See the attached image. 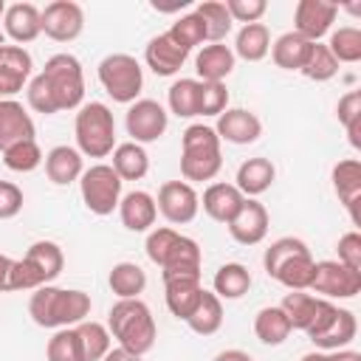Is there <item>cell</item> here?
I'll list each match as a JSON object with an SVG mask.
<instances>
[{
	"instance_id": "cell-29",
	"label": "cell",
	"mask_w": 361,
	"mask_h": 361,
	"mask_svg": "<svg viewBox=\"0 0 361 361\" xmlns=\"http://www.w3.org/2000/svg\"><path fill=\"white\" fill-rule=\"evenodd\" d=\"M113 155V169L121 180H141L147 172H149V155L141 144L135 141H124V144H116V149L110 152Z\"/></svg>"
},
{
	"instance_id": "cell-23",
	"label": "cell",
	"mask_w": 361,
	"mask_h": 361,
	"mask_svg": "<svg viewBox=\"0 0 361 361\" xmlns=\"http://www.w3.org/2000/svg\"><path fill=\"white\" fill-rule=\"evenodd\" d=\"M274 180H276V166L262 155L245 158L234 175V186L243 192V197H257V195L268 192L274 186Z\"/></svg>"
},
{
	"instance_id": "cell-16",
	"label": "cell",
	"mask_w": 361,
	"mask_h": 361,
	"mask_svg": "<svg viewBox=\"0 0 361 361\" xmlns=\"http://www.w3.org/2000/svg\"><path fill=\"white\" fill-rule=\"evenodd\" d=\"M34 62L23 45H3L0 51V99H14L31 79Z\"/></svg>"
},
{
	"instance_id": "cell-56",
	"label": "cell",
	"mask_w": 361,
	"mask_h": 361,
	"mask_svg": "<svg viewBox=\"0 0 361 361\" xmlns=\"http://www.w3.org/2000/svg\"><path fill=\"white\" fill-rule=\"evenodd\" d=\"M102 361H141V355H133V353H127V350H121V347H110V353L102 358Z\"/></svg>"
},
{
	"instance_id": "cell-58",
	"label": "cell",
	"mask_w": 361,
	"mask_h": 361,
	"mask_svg": "<svg viewBox=\"0 0 361 361\" xmlns=\"http://www.w3.org/2000/svg\"><path fill=\"white\" fill-rule=\"evenodd\" d=\"M299 361H327V353H322V350H316V353H305Z\"/></svg>"
},
{
	"instance_id": "cell-41",
	"label": "cell",
	"mask_w": 361,
	"mask_h": 361,
	"mask_svg": "<svg viewBox=\"0 0 361 361\" xmlns=\"http://www.w3.org/2000/svg\"><path fill=\"white\" fill-rule=\"evenodd\" d=\"M330 54L336 56V62L341 65H355L361 59V31L355 25H341L336 31H330V42H327Z\"/></svg>"
},
{
	"instance_id": "cell-26",
	"label": "cell",
	"mask_w": 361,
	"mask_h": 361,
	"mask_svg": "<svg viewBox=\"0 0 361 361\" xmlns=\"http://www.w3.org/2000/svg\"><path fill=\"white\" fill-rule=\"evenodd\" d=\"M234 51L223 42H212V45H203L195 56V71L200 76V82H223L231 71H234Z\"/></svg>"
},
{
	"instance_id": "cell-11",
	"label": "cell",
	"mask_w": 361,
	"mask_h": 361,
	"mask_svg": "<svg viewBox=\"0 0 361 361\" xmlns=\"http://www.w3.org/2000/svg\"><path fill=\"white\" fill-rule=\"evenodd\" d=\"M155 206L161 212V217L172 226H186L197 217L200 212V195L195 192L192 183L186 180H166L161 189H158V197H155Z\"/></svg>"
},
{
	"instance_id": "cell-38",
	"label": "cell",
	"mask_w": 361,
	"mask_h": 361,
	"mask_svg": "<svg viewBox=\"0 0 361 361\" xmlns=\"http://www.w3.org/2000/svg\"><path fill=\"white\" fill-rule=\"evenodd\" d=\"M195 14L203 20V25H206V39L209 42H223L226 37H228V31H231V17H228V11H226V3H220V0H206V3H197L195 6Z\"/></svg>"
},
{
	"instance_id": "cell-10",
	"label": "cell",
	"mask_w": 361,
	"mask_h": 361,
	"mask_svg": "<svg viewBox=\"0 0 361 361\" xmlns=\"http://www.w3.org/2000/svg\"><path fill=\"white\" fill-rule=\"evenodd\" d=\"M124 127H127V135L130 141L135 144H152L158 141L166 127H169V113L161 102L155 99H135L124 116Z\"/></svg>"
},
{
	"instance_id": "cell-32",
	"label": "cell",
	"mask_w": 361,
	"mask_h": 361,
	"mask_svg": "<svg viewBox=\"0 0 361 361\" xmlns=\"http://www.w3.org/2000/svg\"><path fill=\"white\" fill-rule=\"evenodd\" d=\"M290 322L288 316L282 313L279 305H271V307H259L257 316H254V336L268 344V347H279L288 336H290Z\"/></svg>"
},
{
	"instance_id": "cell-46",
	"label": "cell",
	"mask_w": 361,
	"mask_h": 361,
	"mask_svg": "<svg viewBox=\"0 0 361 361\" xmlns=\"http://www.w3.org/2000/svg\"><path fill=\"white\" fill-rule=\"evenodd\" d=\"M180 240V231H175L172 226H161V228H149L147 234V243H144V251L149 257V262H155L158 268L166 262V257L172 254V248L178 245Z\"/></svg>"
},
{
	"instance_id": "cell-43",
	"label": "cell",
	"mask_w": 361,
	"mask_h": 361,
	"mask_svg": "<svg viewBox=\"0 0 361 361\" xmlns=\"http://www.w3.org/2000/svg\"><path fill=\"white\" fill-rule=\"evenodd\" d=\"M45 358L48 361H85V353H82V341H79L76 327H59L48 338Z\"/></svg>"
},
{
	"instance_id": "cell-21",
	"label": "cell",
	"mask_w": 361,
	"mask_h": 361,
	"mask_svg": "<svg viewBox=\"0 0 361 361\" xmlns=\"http://www.w3.org/2000/svg\"><path fill=\"white\" fill-rule=\"evenodd\" d=\"M3 28H6V37H8L14 45L34 42V39L42 34L39 8H37L34 3H11V6H6Z\"/></svg>"
},
{
	"instance_id": "cell-14",
	"label": "cell",
	"mask_w": 361,
	"mask_h": 361,
	"mask_svg": "<svg viewBox=\"0 0 361 361\" xmlns=\"http://www.w3.org/2000/svg\"><path fill=\"white\" fill-rule=\"evenodd\" d=\"M214 133L220 141L226 144H234V147H245V144H254L259 135H262V121L257 113L245 110V107H228L217 116V124H214Z\"/></svg>"
},
{
	"instance_id": "cell-44",
	"label": "cell",
	"mask_w": 361,
	"mask_h": 361,
	"mask_svg": "<svg viewBox=\"0 0 361 361\" xmlns=\"http://www.w3.org/2000/svg\"><path fill=\"white\" fill-rule=\"evenodd\" d=\"M166 34H169L180 48H186V51H192V48H197V45L206 42V25H203V20H200L195 11L178 17Z\"/></svg>"
},
{
	"instance_id": "cell-48",
	"label": "cell",
	"mask_w": 361,
	"mask_h": 361,
	"mask_svg": "<svg viewBox=\"0 0 361 361\" xmlns=\"http://www.w3.org/2000/svg\"><path fill=\"white\" fill-rule=\"evenodd\" d=\"M25 102H28V107L34 113H42V116L59 113L56 110V102H54V96H51V90H48V85H45V79L39 73L28 79V85H25Z\"/></svg>"
},
{
	"instance_id": "cell-17",
	"label": "cell",
	"mask_w": 361,
	"mask_h": 361,
	"mask_svg": "<svg viewBox=\"0 0 361 361\" xmlns=\"http://www.w3.org/2000/svg\"><path fill=\"white\" fill-rule=\"evenodd\" d=\"M186 56H189V51L180 48L166 31L158 34V37H152L147 42V48H144V62H147V68L155 76H175L183 68Z\"/></svg>"
},
{
	"instance_id": "cell-52",
	"label": "cell",
	"mask_w": 361,
	"mask_h": 361,
	"mask_svg": "<svg viewBox=\"0 0 361 361\" xmlns=\"http://www.w3.org/2000/svg\"><path fill=\"white\" fill-rule=\"evenodd\" d=\"M336 116H338L341 127H350L353 121H358L361 118V90H347L336 104Z\"/></svg>"
},
{
	"instance_id": "cell-45",
	"label": "cell",
	"mask_w": 361,
	"mask_h": 361,
	"mask_svg": "<svg viewBox=\"0 0 361 361\" xmlns=\"http://www.w3.org/2000/svg\"><path fill=\"white\" fill-rule=\"evenodd\" d=\"M299 73H305L310 82H327V79H333L338 73V62H336V56L330 54L327 45L313 42L310 56H307V62H305V68Z\"/></svg>"
},
{
	"instance_id": "cell-47",
	"label": "cell",
	"mask_w": 361,
	"mask_h": 361,
	"mask_svg": "<svg viewBox=\"0 0 361 361\" xmlns=\"http://www.w3.org/2000/svg\"><path fill=\"white\" fill-rule=\"evenodd\" d=\"M228 110V87L223 82H200L197 116H220Z\"/></svg>"
},
{
	"instance_id": "cell-27",
	"label": "cell",
	"mask_w": 361,
	"mask_h": 361,
	"mask_svg": "<svg viewBox=\"0 0 361 361\" xmlns=\"http://www.w3.org/2000/svg\"><path fill=\"white\" fill-rule=\"evenodd\" d=\"M310 48H313V42H307L296 31H285L271 45V59L282 71H302L305 62H307V56H310Z\"/></svg>"
},
{
	"instance_id": "cell-53",
	"label": "cell",
	"mask_w": 361,
	"mask_h": 361,
	"mask_svg": "<svg viewBox=\"0 0 361 361\" xmlns=\"http://www.w3.org/2000/svg\"><path fill=\"white\" fill-rule=\"evenodd\" d=\"M11 257L8 254H0V293L8 290V276H11Z\"/></svg>"
},
{
	"instance_id": "cell-7",
	"label": "cell",
	"mask_w": 361,
	"mask_h": 361,
	"mask_svg": "<svg viewBox=\"0 0 361 361\" xmlns=\"http://www.w3.org/2000/svg\"><path fill=\"white\" fill-rule=\"evenodd\" d=\"M99 85L118 104H133L144 87V68L130 54H107L96 68Z\"/></svg>"
},
{
	"instance_id": "cell-30",
	"label": "cell",
	"mask_w": 361,
	"mask_h": 361,
	"mask_svg": "<svg viewBox=\"0 0 361 361\" xmlns=\"http://www.w3.org/2000/svg\"><path fill=\"white\" fill-rule=\"evenodd\" d=\"M322 296H313V293H307V290H290V293H285V299H282V313L288 316V322H290V327L293 330H302V333H307V327L316 322V316H319V307H322Z\"/></svg>"
},
{
	"instance_id": "cell-50",
	"label": "cell",
	"mask_w": 361,
	"mask_h": 361,
	"mask_svg": "<svg viewBox=\"0 0 361 361\" xmlns=\"http://www.w3.org/2000/svg\"><path fill=\"white\" fill-rule=\"evenodd\" d=\"M338 262L353 268V271H361V234L358 231H347L338 237Z\"/></svg>"
},
{
	"instance_id": "cell-25",
	"label": "cell",
	"mask_w": 361,
	"mask_h": 361,
	"mask_svg": "<svg viewBox=\"0 0 361 361\" xmlns=\"http://www.w3.org/2000/svg\"><path fill=\"white\" fill-rule=\"evenodd\" d=\"M243 192L234 186V183H223V180H217V183H209L206 186V192H203V197H200V206H203V212L212 217V220H217V223H228L234 214H237V209L243 206Z\"/></svg>"
},
{
	"instance_id": "cell-15",
	"label": "cell",
	"mask_w": 361,
	"mask_h": 361,
	"mask_svg": "<svg viewBox=\"0 0 361 361\" xmlns=\"http://www.w3.org/2000/svg\"><path fill=\"white\" fill-rule=\"evenodd\" d=\"M226 226H228V234H231L234 243H240V245H257L268 234V209L257 197H245L243 206L237 209V214Z\"/></svg>"
},
{
	"instance_id": "cell-1",
	"label": "cell",
	"mask_w": 361,
	"mask_h": 361,
	"mask_svg": "<svg viewBox=\"0 0 361 361\" xmlns=\"http://www.w3.org/2000/svg\"><path fill=\"white\" fill-rule=\"evenodd\" d=\"M90 296L76 288H56L42 285L28 299V316L34 324L59 330V327H76L90 316Z\"/></svg>"
},
{
	"instance_id": "cell-34",
	"label": "cell",
	"mask_w": 361,
	"mask_h": 361,
	"mask_svg": "<svg viewBox=\"0 0 361 361\" xmlns=\"http://www.w3.org/2000/svg\"><path fill=\"white\" fill-rule=\"evenodd\" d=\"M107 285L118 299H141V293L147 288V274L135 262H116L110 268Z\"/></svg>"
},
{
	"instance_id": "cell-2",
	"label": "cell",
	"mask_w": 361,
	"mask_h": 361,
	"mask_svg": "<svg viewBox=\"0 0 361 361\" xmlns=\"http://www.w3.org/2000/svg\"><path fill=\"white\" fill-rule=\"evenodd\" d=\"M107 330L121 350L141 358L155 347L158 338L155 316L144 299H118L107 313Z\"/></svg>"
},
{
	"instance_id": "cell-19",
	"label": "cell",
	"mask_w": 361,
	"mask_h": 361,
	"mask_svg": "<svg viewBox=\"0 0 361 361\" xmlns=\"http://www.w3.org/2000/svg\"><path fill=\"white\" fill-rule=\"evenodd\" d=\"M37 135L31 113L17 99H0V152L17 141H31Z\"/></svg>"
},
{
	"instance_id": "cell-40",
	"label": "cell",
	"mask_w": 361,
	"mask_h": 361,
	"mask_svg": "<svg viewBox=\"0 0 361 361\" xmlns=\"http://www.w3.org/2000/svg\"><path fill=\"white\" fill-rule=\"evenodd\" d=\"M305 251H310L305 240H299V237H279V240H274V243L265 248V254H262V268H265V274L274 279V274H276L285 262H290L293 257H299V254H305Z\"/></svg>"
},
{
	"instance_id": "cell-39",
	"label": "cell",
	"mask_w": 361,
	"mask_h": 361,
	"mask_svg": "<svg viewBox=\"0 0 361 361\" xmlns=\"http://www.w3.org/2000/svg\"><path fill=\"white\" fill-rule=\"evenodd\" d=\"M76 333H79V341H82L85 361H102L110 353V330H107V324L85 319L82 324H76Z\"/></svg>"
},
{
	"instance_id": "cell-60",
	"label": "cell",
	"mask_w": 361,
	"mask_h": 361,
	"mask_svg": "<svg viewBox=\"0 0 361 361\" xmlns=\"http://www.w3.org/2000/svg\"><path fill=\"white\" fill-rule=\"evenodd\" d=\"M3 45H6V42H3V37H0V51H3Z\"/></svg>"
},
{
	"instance_id": "cell-4",
	"label": "cell",
	"mask_w": 361,
	"mask_h": 361,
	"mask_svg": "<svg viewBox=\"0 0 361 361\" xmlns=\"http://www.w3.org/2000/svg\"><path fill=\"white\" fill-rule=\"evenodd\" d=\"M65 268V254L51 240H37L28 245L23 259L11 262L8 290H37L42 285H51Z\"/></svg>"
},
{
	"instance_id": "cell-33",
	"label": "cell",
	"mask_w": 361,
	"mask_h": 361,
	"mask_svg": "<svg viewBox=\"0 0 361 361\" xmlns=\"http://www.w3.org/2000/svg\"><path fill=\"white\" fill-rule=\"evenodd\" d=\"M212 293L217 299H240L248 293L251 288V271L243 262H226L217 268L214 279H212Z\"/></svg>"
},
{
	"instance_id": "cell-42",
	"label": "cell",
	"mask_w": 361,
	"mask_h": 361,
	"mask_svg": "<svg viewBox=\"0 0 361 361\" xmlns=\"http://www.w3.org/2000/svg\"><path fill=\"white\" fill-rule=\"evenodd\" d=\"M42 161H45V155H42L37 138H31V141H17V144H11V147L3 149V164H6V169H11V172H34Z\"/></svg>"
},
{
	"instance_id": "cell-24",
	"label": "cell",
	"mask_w": 361,
	"mask_h": 361,
	"mask_svg": "<svg viewBox=\"0 0 361 361\" xmlns=\"http://www.w3.org/2000/svg\"><path fill=\"white\" fill-rule=\"evenodd\" d=\"M85 172V164H82V152L76 147H68V144H56L48 149L45 155V175L51 183L56 186H68L73 180H79Z\"/></svg>"
},
{
	"instance_id": "cell-51",
	"label": "cell",
	"mask_w": 361,
	"mask_h": 361,
	"mask_svg": "<svg viewBox=\"0 0 361 361\" xmlns=\"http://www.w3.org/2000/svg\"><path fill=\"white\" fill-rule=\"evenodd\" d=\"M23 189L11 180H0V220H11L23 212Z\"/></svg>"
},
{
	"instance_id": "cell-36",
	"label": "cell",
	"mask_w": 361,
	"mask_h": 361,
	"mask_svg": "<svg viewBox=\"0 0 361 361\" xmlns=\"http://www.w3.org/2000/svg\"><path fill=\"white\" fill-rule=\"evenodd\" d=\"M197 93H200V79H175L166 90V107L178 118H195L197 116Z\"/></svg>"
},
{
	"instance_id": "cell-55",
	"label": "cell",
	"mask_w": 361,
	"mask_h": 361,
	"mask_svg": "<svg viewBox=\"0 0 361 361\" xmlns=\"http://www.w3.org/2000/svg\"><path fill=\"white\" fill-rule=\"evenodd\" d=\"M327 361H361V353L344 347V350H333V353H327Z\"/></svg>"
},
{
	"instance_id": "cell-12",
	"label": "cell",
	"mask_w": 361,
	"mask_h": 361,
	"mask_svg": "<svg viewBox=\"0 0 361 361\" xmlns=\"http://www.w3.org/2000/svg\"><path fill=\"white\" fill-rule=\"evenodd\" d=\"M39 20H42V34L51 37L54 42H71L85 28V11L73 0L48 3L45 8H39Z\"/></svg>"
},
{
	"instance_id": "cell-37",
	"label": "cell",
	"mask_w": 361,
	"mask_h": 361,
	"mask_svg": "<svg viewBox=\"0 0 361 361\" xmlns=\"http://www.w3.org/2000/svg\"><path fill=\"white\" fill-rule=\"evenodd\" d=\"M313 268H316V259H313L310 251H305V254L293 257L290 262H285V265L274 274V279H276L279 285H285L288 290H307L310 282H313Z\"/></svg>"
},
{
	"instance_id": "cell-49",
	"label": "cell",
	"mask_w": 361,
	"mask_h": 361,
	"mask_svg": "<svg viewBox=\"0 0 361 361\" xmlns=\"http://www.w3.org/2000/svg\"><path fill=\"white\" fill-rule=\"evenodd\" d=\"M226 11L231 17V23H259L262 14L268 11V3L265 0H226Z\"/></svg>"
},
{
	"instance_id": "cell-5",
	"label": "cell",
	"mask_w": 361,
	"mask_h": 361,
	"mask_svg": "<svg viewBox=\"0 0 361 361\" xmlns=\"http://www.w3.org/2000/svg\"><path fill=\"white\" fill-rule=\"evenodd\" d=\"M76 149L82 158H107L116 149V118L104 102H87L76 110L73 118Z\"/></svg>"
},
{
	"instance_id": "cell-31",
	"label": "cell",
	"mask_w": 361,
	"mask_h": 361,
	"mask_svg": "<svg viewBox=\"0 0 361 361\" xmlns=\"http://www.w3.org/2000/svg\"><path fill=\"white\" fill-rule=\"evenodd\" d=\"M186 324H189V330L197 333V336H214V333L223 327V299H217L212 290L203 288L200 302H197L195 310L189 313Z\"/></svg>"
},
{
	"instance_id": "cell-35",
	"label": "cell",
	"mask_w": 361,
	"mask_h": 361,
	"mask_svg": "<svg viewBox=\"0 0 361 361\" xmlns=\"http://www.w3.org/2000/svg\"><path fill=\"white\" fill-rule=\"evenodd\" d=\"M355 333H358L355 313H353V310H347V307H338L336 322H333V324H330L319 338H313V344H316L322 353L344 350V347H350V341L355 338Z\"/></svg>"
},
{
	"instance_id": "cell-54",
	"label": "cell",
	"mask_w": 361,
	"mask_h": 361,
	"mask_svg": "<svg viewBox=\"0 0 361 361\" xmlns=\"http://www.w3.org/2000/svg\"><path fill=\"white\" fill-rule=\"evenodd\" d=\"M212 361H254L245 350H223V353H217Z\"/></svg>"
},
{
	"instance_id": "cell-57",
	"label": "cell",
	"mask_w": 361,
	"mask_h": 361,
	"mask_svg": "<svg viewBox=\"0 0 361 361\" xmlns=\"http://www.w3.org/2000/svg\"><path fill=\"white\" fill-rule=\"evenodd\" d=\"M344 130H347L350 144L358 149V147H361V118H358V121H353V124H350V127H344Z\"/></svg>"
},
{
	"instance_id": "cell-20",
	"label": "cell",
	"mask_w": 361,
	"mask_h": 361,
	"mask_svg": "<svg viewBox=\"0 0 361 361\" xmlns=\"http://www.w3.org/2000/svg\"><path fill=\"white\" fill-rule=\"evenodd\" d=\"M333 189L338 195V203L350 212L353 223H358V203H361V161L358 158H344L333 166L330 172Z\"/></svg>"
},
{
	"instance_id": "cell-6",
	"label": "cell",
	"mask_w": 361,
	"mask_h": 361,
	"mask_svg": "<svg viewBox=\"0 0 361 361\" xmlns=\"http://www.w3.org/2000/svg\"><path fill=\"white\" fill-rule=\"evenodd\" d=\"M39 76L45 79L56 110H79L82 99H85V71L82 62L73 54H54L48 56L45 68L39 71Z\"/></svg>"
},
{
	"instance_id": "cell-28",
	"label": "cell",
	"mask_w": 361,
	"mask_h": 361,
	"mask_svg": "<svg viewBox=\"0 0 361 361\" xmlns=\"http://www.w3.org/2000/svg\"><path fill=\"white\" fill-rule=\"evenodd\" d=\"M234 56L245 59V62H259L271 54V31L265 23H248L237 31L234 37Z\"/></svg>"
},
{
	"instance_id": "cell-8",
	"label": "cell",
	"mask_w": 361,
	"mask_h": 361,
	"mask_svg": "<svg viewBox=\"0 0 361 361\" xmlns=\"http://www.w3.org/2000/svg\"><path fill=\"white\" fill-rule=\"evenodd\" d=\"M121 178L116 175V169L110 164H93L82 172L79 178V192H82V203L87 206V212L107 217L118 209L121 200Z\"/></svg>"
},
{
	"instance_id": "cell-13",
	"label": "cell",
	"mask_w": 361,
	"mask_h": 361,
	"mask_svg": "<svg viewBox=\"0 0 361 361\" xmlns=\"http://www.w3.org/2000/svg\"><path fill=\"white\" fill-rule=\"evenodd\" d=\"M338 17V6L327 0H299L293 8V31L305 37L307 42H319L324 34H330L333 23Z\"/></svg>"
},
{
	"instance_id": "cell-59",
	"label": "cell",
	"mask_w": 361,
	"mask_h": 361,
	"mask_svg": "<svg viewBox=\"0 0 361 361\" xmlns=\"http://www.w3.org/2000/svg\"><path fill=\"white\" fill-rule=\"evenodd\" d=\"M3 14H6V3L0 0V20H3Z\"/></svg>"
},
{
	"instance_id": "cell-9",
	"label": "cell",
	"mask_w": 361,
	"mask_h": 361,
	"mask_svg": "<svg viewBox=\"0 0 361 361\" xmlns=\"http://www.w3.org/2000/svg\"><path fill=\"white\" fill-rule=\"evenodd\" d=\"M307 290L322 299H353L361 293V271H353L338 259H322L313 268V282Z\"/></svg>"
},
{
	"instance_id": "cell-3",
	"label": "cell",
	"mask_w": 361,
	"mask_h": 361,
	"mask_svg": "<svg viewBox=\"0 0 361 361\" xmlns=\"http://www.w3.org/2000/svg\"><path fill=\"white\" fill-rule=\"evenodd\" d=\"M223 169L220 138L209 124H189L180 135V175L186 183H200L217 178Z\"/></svg>"
},
{
	"instance_id": "cell-18",
	"label": "cell",
	"mask_w": 361,
	"mask_h": 361,
	"mask_svg": "<svg viewBox=\"0 0 361 361\" xmlns=\"http://www.w3.org/2000/svg\"><path fill=\"white\" fill-rule=\"evenodd\" d=\"M118 217H121V226L127 231H149L158 220V206H155V197L144 189H133L127 195H121L118 200Z\"/></svg>"
},
{
	"instance_id": "cell-22",
	"label": "cell",
	"mask_w": 361,
	"mask_h": 361,
	"mask_svg": "<svg viewBox=\"0 0 361 361\" xmlns=\"http://www.w3.org/2000/svg\"><path fill=\"white\" fill-rule=\"evenodd\" d=\"M200 293H203V285H200V276H166L164 279V299H166V307L175 319L186 322L189 313L195 310V305L200 302Z\"/></svg>"
}]
</instances>
